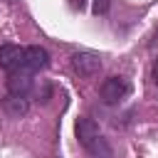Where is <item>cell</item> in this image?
<instances>
[{
    "instance_id": "1",
    "label": "cell",
    "mask_w": 158,
    "mask_h": 158,
    "mask_svg": "<svg viewBox=\"0 0 158 158\" xmlns=\"http://www.w3.org/2000/svg\"><path fill=\"white\" fill-rule=\"evenodd\" d=\"M74 133H77V141L81 143V148L94 156V158H111V148L106 143V138L99 133V126L91 121V118H77L74 123Z\"/></svg>"
},
{
    "instance_id": "2",
    "label": "cell",
    "mask_w": 158,
    "mask_h": 158,
    "mask_svg": "<svg viewBox=\"0 0 158 158\" xmlns=\"http://www.w3.org/2000/svg\"><path fill=\"white\" fill-rule=\"evenodd\" d=\"M128 91H131V84H128V79H123V77H109V79H104L101 86H99L101 101L109 104V106H114V104H118L121 99H126Z\"/></svg>"
},
{
    "instance_id": "3",
    "label": "cell",
    "mask_w": 158,
    "mask_h": 158,
    "mask_svg": "<svg viewBox=\"0 0 158 158\" xmlns=\"http://www.w3.org/2000/svg\"><path fill=\"white\" fill-rule=\"evenodd\" d=\"M72 69L79 77L91 79V77H96L101 72V59L96 54H91V52H77V54H72Z\"/></svg>"
},
{
    "instance_id": "4",
    "label": "cell",
    "mask_w": 158,
    "mask_h": 158,
    "mask_svg": "<svg viewBox=\"0 0 158 158\" xmlns=\"http://www.w3.org/2000/svg\"><path fill=\"white\" fill-rule=\"evenodd\" d=\"M47 64H49V54H47V49L32 44V47H25V62H22V69H17V72L35 74V72L44 69Z\"/></svg>"
},
{
    "instance_id": "5",
    "label": "cell",
    "mask_w": 158,
    "mask_h": 158,
    "mask_svg": "<svg viewBox=\"0 0 158 158\" xmlns=\"http://www.w3.org/2000/svg\"><path fill=\"white\" fill-rule=\"evenodd\" d=\"M22 62H25V47H17V44H2L0 47V67L7 74L22 69Z\"/></svg>"
},
{
    "instance_id": "6",
    "label": "cell",
    "mask_w": 158,
    "mask_h": 158,
    "mask_svg": "<svg viewBox=\"0 0 158 158\" xmlns=\"http://www.w3.org/2000/svg\"><path fill=\"white\" fill-rule=\"evenodd\" d=\"M32 74L27 72H10L7 77V91L10 94H17V96H27L32 91Z\"/></svg>"
},
{
    "instance_id": "7",
    "label": "cell",
    "mask_w": 158,
    "mask_h": 158,
    "mask_svg": "<svg viewBox=\"0 0 158 158\" xmlns=\"http://www.w3.org/2000/svg\"><path fill=\"white\" fill-rule=\"evenodd\" d=\"M27 109H30V104H27V99H25V96L7 94V96L2 99V111H5L10 118H22V116L27 114Z\"/></svg>"
},
{
    "instance_id": "8",
    "label": "cell",
    "mask_w": 158,
    "mask_h": 158,
    "mask_svg": "<svg viewBox=\"0 0 158 158\" xmlns=\"http://www.w3.org/2000/svg\"><path fill=\"white\" fill-rule=\"evenodd\" d=\"M109 7H111V0H94V2H91V10H94L96 15H106Z\"/></svg>"
},
{
    "instance_id": "9",
    "label": "cell",
    "mask_w": 158,
    "mask_h": 158,
    "mask_svg": "<svg viewBox=\"0 0 158 158\" xmlns=\"http://www.w3.org/2000/svg\"><path fill=\"white\" fill-rule=\"evenodd\" d=\"M153 84H158V59L153 62Z\"/></svg>"
},
{
    "instance_id": "10",
    "label": "cell",
    "mask_w": 158,
    "mask_h": 158,
    "mask_svg": "<svg viewBox=\"0 0 158 158\" xmlns=\"http://www.w3.org/2000/svg\"><path fill=\"white\" fill-rule=\"evenodd\" d=\"M156 44H158V32L153 35V42H151V49H156Z\"/></svg>"
},
{
    "instance_id": "11",
    "label": "cell",
    "mask_w": 158,
    "mask_h": 158,
    "mask_svg": "<svg viewBox=\"0 0 158 158\" xmlns=\"http://www.w3.org/2000/svg\"><path fill=\"white\" fill-rule=\"evenodd\" d=\"M12 2H15V0H12Z\"/></svg>"
}]
</instances>
